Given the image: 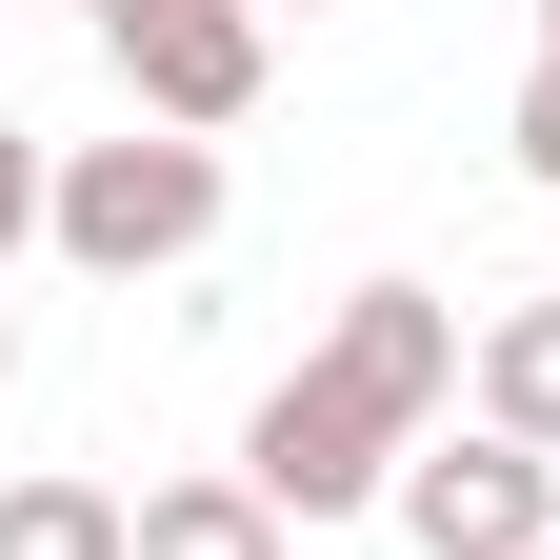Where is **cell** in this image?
<instances>
[{
	"label": "cell",
	"instance_id": "1",
	"mask_svg": "<svg viewBox=\"0 0 560 560\" xmlns=\"http://www.w3.org/2000/svg\"><path fill=\"white\" fill-rule=\"evenodd\" d=\"M460 301H420V280H361L320 340H301V381H280L241 420V480L280 521H340V501H400V460L441 441V400H460Z\"/></svg>",
	"mask_w": 560,
	"mask_h": 560
},
{
	"label": "cell",
	"instance_id": "4",
	"mask_svg": "<svg viewBox=\"0 0 560 560\" xmlns=\"http://www.w3.org/2000/svg\"><path fill=\"white\" fill-rule=\"evenodd\" d=\"M120 81H140V120H180V140H221L241 101H260V0H161L140 40H101Z\"/></svg>",
	"mask_w": 560,
	"mask_h": 560
},
{
	"label": "cell",
	"instance_id": "11",
	"mask_svg": "<svg viewBox=\"0 0 560 560\" xmlns=\"http://www.w3.org/2000/svg\"><path fill=\"white\" fill-rule=\"evenodd\" d=\"M0 400H21V320H0Z\"/></svg>",
	"mask_w": 560,
	"mask_h": 560
},
{
	"label": "cell",
	"instance_id": "10",
	"mask_svg": "<svg viewBox=\"0 0 560 560\" xmlns=\"http://www.w3.org/2000/svg\"><path fill=\"white\" fill-rule=\"evenodd\" d=\"M81 21H101V40H140V21H161V0H81Z\"/></svg>",
	"mask_w": 560,
	"mask_h": 560
},
{
	"label": "cell",
	"instance_id": "2",
	"mask_svg": "<svg viewBox=\"0 0 560 560\" xmlns=\"http://www.w3.org/2000/svg\"><path fill=\"white\" fill-rule=\"evenodd\" d=\"M81 280H161L221 241V140H180V120H140V140H81L60 161V221H40Z\"/></svg>",
	"mask_w": 560,
	"mask_h": 560
},
{
	"label": "cell",
	"instance_id": "12",
	"mask_svg": "<svg viewBox=\"0 0 560 560\" xmlns=\"http://www.w3.org/2000/svg\"><path fill=\"white\" fill-rule=\"evenodd\" d=\"M260 21H320V0H260Z\"/></svg>",
	"mask_w": 560,
	"mask_h": 560
},
{
	"label": "cell",
	"instance_id": "7",
	"mask_svg": "<svg viewBox=\"0 0 560 560\" xmlns=\"http://www.w3.org/2000/svg\"><path fill=\"white\" fill-rule=\"evenodd\" d=\"M0 560H140V501H101V480H0Z\"/></svg>",
	"mask_w": 560,
	"mask_h": 560
},
{
	"label": "cell",
	"instance_id": "5",
	"mask_svg": "<svg viewBox=\"0 0 560 560\" xmlns=\"http://www.w3.org/2000/svg\"><path fill=\"white\" fill-rule=\"evenodd\" d=\"M140 560H280V501L221 460V480H140Z\"/></svg>",
	"mask_w": 560,
	"mask_h": 560
},
{
	"label": "cell",
	"instance_id": "3",
	"mask_svg": "<svg viewBox=\"0 0 560 560\" xmlns=\"http://www.w3.org/2000/svg\"><path fill=\"white\" fill-rule=\"evenodd\" d=\"M400 540L420 560H540L560 540V460L501 441V420H480V441H420L400 460Z\"/></svg>",
	"mask_w": 560,
	"mask_h": 560
},
{
	"label": "cell",
	"instance_id": "9",
	"mask_svg": "<svg viewBox=\"0 0 560 560\" xmlns=\"http://www.w3.org/2000/svg\"><path fill=\"white\" fill-rule=\"evenodd\" d=\"M501 140H521V180H560V60L521 81V120H501Z\"/></svg>",
	"mask_w": 560,
	"mask_h": 560
},
{
	"label": "cell",
	"instance_id": "13",
	"mask_svg": "<svg viewBox=\"0 0 560 560\" xmlns=\"http://www.w3.org/2000/svg\"><path fill=\"white\" fill-rule=\"evenodd\" d=\"M540 60H560V0H540Z\"/></svg>",
	"mask_w": 560,
	"mask_h": 560
},
{
	"label": "cell",
	"instance_id": "8",
	"mask_svg": "<svg viewBox=\"0 0 560 560\" xmlns=\"http://www.w3.org/2000/svg\"><path fill=\"white\" fill-rule=\"evenodd\" d=\"M40 221H60V161H40V140H21V120H0V260H21Z\"/></svg>",
	"mask_w": 560,
	"mask_h": 560
},
{
	"label": "cell",
	"instance_id": "6",
	"mask_svg": "<svg viewBox=\"0 0 560 560\" xmlns=\"http://www.w3.org/2000/svg\"><path fill=\"white\" fill-rule=\"evenodd\" d=\"M460 381H480V420H501V441H540V460H560V301H501Z\"/></svg>",
	"mask_w": 560,
	"mask_h": 560
}]
</instances>
